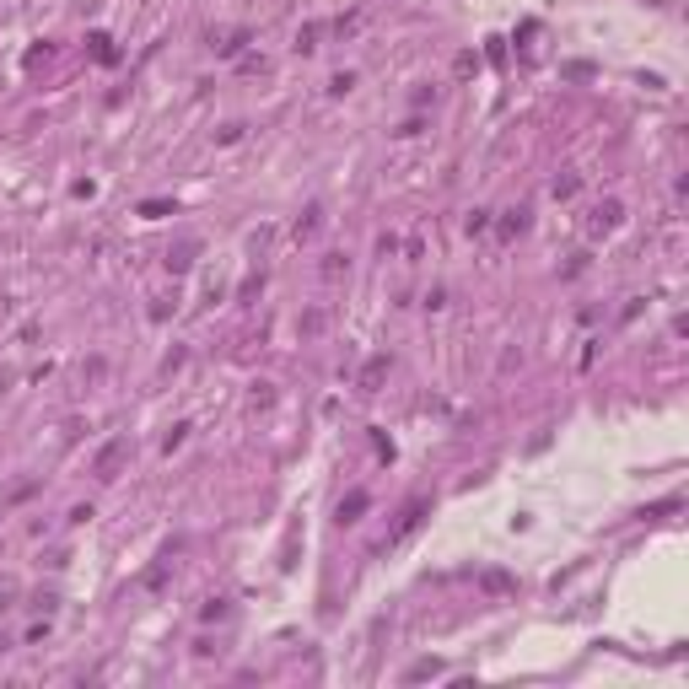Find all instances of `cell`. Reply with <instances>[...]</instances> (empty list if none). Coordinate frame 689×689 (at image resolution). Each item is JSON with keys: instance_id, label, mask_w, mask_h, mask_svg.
I'll return each mask as SVG.
<instances>
[{"instance_id": "cell-1", "label": "cell", "mask_w": 689, "mask_h": 689, "mask_svg": "<svg viewBox=\"0 0 689 689\" xmlns=\"http://www.w3.org/2000/svg\"><path fill=\"white\" fill-rule=\"evenodd\" d=\"M425 512H431V501L425 496H415V501H404V512H399V522H393V528H388V539H383V549H399L404 539H410L415 528H420L425 522Z\"/></svg>"}, {"instance_id": "cell-2", "label": "cell", "mask_w": 689, "mask_h": 689, "mask_svg": "<svg viewBox=\"0 0 689 689\" xmlns=\"http://www.w3.org/2000/svg\"><path fill=\"white\" fill-rule=\"evenodd\" d=\"M124 458H130V436H113V442H103V447H97L92 474H97V480H119Z\"/></svg>"}, {"instance_id": "cell-3", "label": "cell", "mask_w": 689, "mask_h": 689, "mask_svg": "<svg viewBox=\"0 0 689 689\" xmlns=\"http://www.w3.org/2000/svg\"><path fill=\"white\" fill-rule=\"evenodd\" d=\"M619 221H625V205H619V200H603V205H593V216H587V237H608Z\"/></svg>"}, {"instance_id": "cell-4", "label": "cell", "mask_w": 689, "mask_h": 689, "mask_svg": "<svg viewBox=\"0 0 689 689\" xmlns=\"http://www.w3.org/2000/svg\"><path fill=\"white\" fill-rule=\"evenodd\" d=\"M388 356H372V361L361 366V377H356V388H361V393H377V388H383V377H388Z\"/></svg>"}, {"instance_id": "cell-5", "label": "cell", "mask_w": 689, "mask_h": 689, "mask_svg": "<svg viewBox=\"0 0 689 689\" xmlns=\"http://www.w3.org/2000/svg\"><path fill=\"white\" fill-rule=\"evenodd\" d=\"M318 227H323V205H307L302 216H296V227H291V237H296V242H307Z\"/></svg>"}, {"instance_id": "cell-6", "label": "cell", "mask_w": 689, "mask_h": 689, "mask_svg": "<svg viewBox=\"0 0 689 689\" xmlns=\"http://www.w3.org/2000/svg\"><path fill=\"white\" fill-rule=\"evenodd\" d=\"M366 512V490H351V496L339 501V528H351V522H361Z\"/></svg>"}, {"instance_id": "cell-7", "label": "cell", "mask_w": 689, "mask_h": 689, "mask_svg": "<svg viewBox=\"0 0 689 689\" xmlns=\"http://www.w3.org/2000/svg\"><path fill=\"white\" fill-rule=\"evenodd\" d=\"M318 275H323V280H345V275H351V254H323Z\"/></svg>"}, {"instance_id": "cell-8", "label": "cell", "mask_w": 689, "mask_h": 689, "mask_svg": "<svg viewBox=\"0 0 689 689\" xmlns=\"http://www.w3.org/2000/svg\"><path fill=\"white\" fill-rule=\"evenodd\" d=\"M480 587H485L490 598H507V593H512V576H507V571H485Z\"/></svg>"}, {"instance_id": "cell-9", "label": "cell", "mask_w": 689, "mask_h": 689, "mask_svg": "<svg viewBox=\"0 0 689 689\" xmlns=\"http://www.w3.org/2000/svg\"><path fill=\"white\" fill-rule=\"evenodd\" d=\"M92 54H97L103 65H113V60H119V48H113V38H108V33H92Z\"/></svg>"}, {"instance_id": "cell-10", "label": "cell", "mask_w": 689, "mask_h": 689, "mask_svg": "<svg viewBox=\"0 0 689 689\" xmlns=\"http://www.w3.org/2000/svg\"><path fill=\"white\" fill-rule=\"evenodd\" d=\"M242 43H248V33L237 27V33H227V38L216 43V54H221V60H232V54H242Z\"/></svg>"}, {"instance_id": "cell-11", "label": "cell", "mask_w": 689, "mask_h": 689, "mask_svg": "<svg viewBox=\"0 0 689 689\" xmlns=\"http://www.w3.org/2000/svg\"><path fill=\"white\" fill-rule=\"evenodd\" d=\"M442 673V663H436V657H425V663H415L410 673H404V684H420V678H436Z\"/></svg>"}, {"instance_id": "cell-12", "label": "cell", "mask_w": 689, "mask_h": 689, "mask_svg": "<svg viewBox=\"0 0 689 689\" xmlns=\"http://www.w3.org/2000/svg\"><path fill=\"white\" fill-rule=\"evenodd\" d=\"M522 227H528V210L517 205V210H507V221H501V237H517Z\"/></svg>"}, {"instance_id": "cell-13", "label": "cell", "mask_w": 689, "mask_h": 689, "mask_svg": "<svg viewBox=\"0 0 689 689\" xmlns=\"http://www.w3.org/2000/svg\"><path fill=\"white\" fill-rule=\"evenodd\" d=\"M318 33H323V27H318V22H307L302 33H296V54H313V48H318Z\"/></svg>"}, {"instance_id": "cell-14", "label": "cell", "mask_w": 689, "mask_h": 689, "mask_svg": "<svg viewBox=\"0 0 689 689\" xmlns=\"http://www.w3.org/2000/svg\"><path fill=\"white\" fill-rule=\"evenodd\" d=\"M189 259H194V242H183L178 254H167V269H172V275H183V269H189Z\"/></svg>"}, {"instance_id": "cell-15", "label": "cell", "mask_w": 689, "mask_h": 689, "mask_svg": "<svg viewBox=\"0 0 689 689\" xmlns=\"http://www.w3.org/2000/svg\"><path fill=\"white\" fill-rule=\"evenodd\" d=\"M576 189H581V178H576V172H566V178H555V200H571Z\"/></svg>"}, {"instance_id": "cell-16", "label": "cell", "mask_w": 689, "mask_h": 689, "mask_svg": "<svg viewBox=\"0 0 689 689\" xmlns=\"http://www.w3.org/2000/svg\"><path fill=\"white\" fill-rule=\"evenodd\" d=\"M140 216H145V221H157V216H172V205H167V200H145V205H140Z\"/></svg>"}, {"instance_id": "cell-17", "label": "cell", "mask_w": 689, "mask_h": 689, "mask_svg": "<svg viewBox=\"0 0 689 689\" xmlns=\"http://www.w3.org/2000/svg\"><path fill=\"white\" fill-rule=\"evenodd\" d=\"M351 86H356V76H351V71H339L334 81H328V92H334V97H345V92H351Z\"/></svg>"}, {"instance_id": "cell-18", "label": "cell", "mask_w": 689, "mask_h": 689, "mask_svg": "<svg viewBox=\"0 0 689 689\" xmlns=\"http://www.w3.org/2000/svg\"><path fill=\"white\" fill-rule=\"evenodd\" d=\"M183 436H189V425H172L167 442H162V452H178V447H183Z\"/></svg>"}, {"instance_id": "cell-19", "label": "cell", "mask_w": 689, "mask_h": 689, "mask_svg": "<svg viewBox=\"0 0 689 689\" xmlns=\"http://www.w3.org/2000/svg\"><path fill=\"white\" fill-rule=\"evenodd\" d=\"M678 507H684V501L668 496V501H657V507H646V517H668V512H678Z\"/></svg>"}, {"instance_id": "cell-20", "label": "cell", "mask_w": 689, "mask_h": 689, "mask_svg": "<svg viewBox=\"0 0 689 689\" xmlns=\"http://www.w3.org/2000/svg\"><path fill=\"white\" fill-rule=\"evenodd\" d=\"M248 404H254V410H269V404H275V393H269V383H259V388H254V399H248Z\"/></svg>"}, {"instance_id": "cell-21", "label": "cell", "mask_w": 689, "mask_h": 689, "mask_svg": "<svg viewBox=\"0 0 689 689\" xmlns=\"http://www.w3.org/2000/svg\"><path fill=\"white\" fill-rule=\"evenodd\" d=\"M485 227H490V210H474V216H469V237H480Z\"/></svg>"}, {"instance_id": "cell-22", "label": "cell", "mask_w": 689, "mask_h": 689, "mask_svg": "<svg viewBox=\"0 0 689 689\" xmlns=\"http://www.w3.org/2000/svg\"><path fill=\"white\" fill-rule=\"evenodd\" d=\"M200 619H227V603H221V598H210V603L200 608Z\"/></svg>"}]
</instances>
